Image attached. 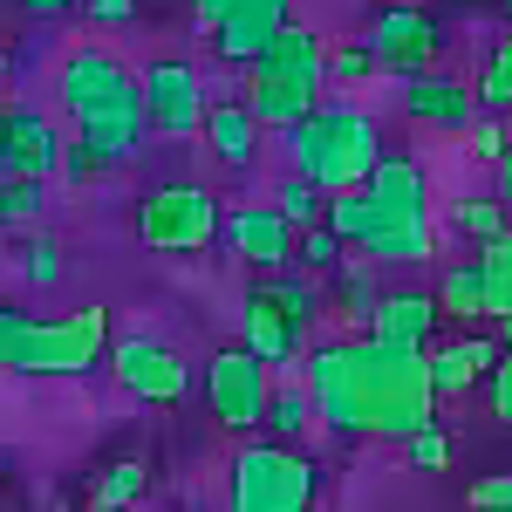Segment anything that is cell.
I'll return each instance as SVG.
<instances>
[{
	"mask_svg": "<svg viewBox=\"0 0 512 512\" xmlns=\"http://www.w3.org/2000/svg\"><path fill=\"white\" fill-rule=\"evenodd\" d=\"M424 362H431V390H437V403H451V396H472L478 362H472V349H465V335H458V342H444V349H424Z\"/></svg>",
	"mask_w": 512,
	"mask_h": 512,
	"instance_id": "cell-22",
	"label": "cell"
},
{
	"mask_svg": "<svg viewBox=\"0 0 512 512\" xmlns=\"http://www.w3.org/2000/svg\"><path fill=\"white\" fill-rule=\"evenodd\" d=\"M137 0H89V21H130Z\"/></svg>",
	"mask_w": 512,
	"mask_h": 512,
	"instance_id": "cell-39",
	"label": "cell"
},
{
	"mask_svg": "<svg viewBox=\"0 0 512 512\" xmlns=\"http://www.w3.org/2000/svg\"><path fill=\"white\" fill-rule=\"evenodd\" d=\"M205 144H212V158L226 164V171H246V164L260 158V123L246 117V103H205Z\"/></svg>",
	"mask_w": 512,
	"mask_h": 512,
	"instance_id": "cell-19",
	"label": "cell"
},
{
	"mask_svg": "<svg viewBox=\"0 0 512 512\" xmlns=\"http://www.w3.org/2000/svg\"><path fill=\"white\" fill-rule=\"evenodd\" d=\"M321 465L294 444H246L226 478V512H315Z\"/></svg>",
	"mask_w": 512,
	"mask_h": 512,
	"instance_id": "cell-8",
	"label": "cell"
},
{
	"mask_svg": "<svg viewBox=\"0 0 512 512\" xmlns=\"http://www.w3.org/2000/svg\"><path fill=\"white\" fill-rule=\"evenodd\" d=\"M403 451H410V465H417V472H444V465H451V437L437 431V424H431V431H417Z\"/></svg>",
	"mask_w": 512,
	"mask_h": 512,
	"instance_id": "cell-34",
	"label": "cell"
},
{
	"mask_svg": "<svg viewBox=\"0 0 512 512\" xmlns=\"http://www.w3.org/2000/svg\"><path fill=\"white\" fill-rule=\"evenodd\" d=\"M342 253H349V246L328 233V226H315V233L294 239V260H308V274H328V267H342Z\"/></svg>",
	"mask_w": 512,
	"mask_h": 512,
	"instance_id": "cell-31",
	"label": "cell"
},
{
	"mask_svg": "<svg viewBox=\"0 0 512 512\" xmlns=\"http://www.w3.org/2000/svg\"><path fill=\"white\" fill-rule=\"evenodd\" d=\"M226 7H233V0H198V7H192L198 28H219V21H226Z\"/></svg>",
	"mask_w": 512,
	"mask_h": 512,
	"instance_id": "cell-40",
	"label": "cell"
},
{
	"mask_svg": "<svg viewBox=\"0 0 512 512\" xmlns=\"http://www.w3.org/2000/svg\"><path fill=\"white\" fill-rule=\"evenodd\" d=\"M451 226L465 239H478V246H492V239H506L512 226H506V205L499 198H458L451 205Z\"/></svg>",
	"mask_w": 512,
	"mask_h": 512,
	"instance_id": "cell-25",
	"label": "cell"
},
{
	"mask_svg": "<svg viewBox=\"0 0 512 512\" xmlns=\"http://www.w3.org/2000/svg\"><path fill=\"white\" fill-rule=\"evenodd\" d=\"M315 287L308 274H267L253 294H246V308H239V349L253 355L260 369H280V362H301L308 349V328H315Z\"/></svg>",
	"mask_w": 512,
	"mask_h": 512,
	"instance_id": "cell-6",
	"label": "cell"
},
{
	"mask_svg": "<svg viewBox=\"0 0 512 512\" xmlns=\"http://www.w3.org/2000/svg\"><path fill=\"white\" fill-rule=\"evenodd\" d=\"M506 7H512V0H506Z\"/></svg>",
	"mask_w": 512,
	"mask_h": 512,
	"instance_id": "cell-45",
	"label": "cell"
},
{
	"mask_svg": "<svg viewBox=\"0 0 512 512\" xmlns=\"http://www.w3.org/2000/svg\"><path fill=\"white\" fill-rule=\"evenodd\" d=\"M267 431H274L280 444H294V437L308 431V396H301V390H280V396H267Z\"/></svg>",
	"mask_w": 512,
	"mask_h": 512,
	"instance_id": "cell-29",
	"label": "cell"
},
{
	"mask_svg": "<svg viewBox=\"0 0 512 512\" xmlns=\"http://www.w3.org/2000/svg\"><path fill=\"white\" fill-rule=\"evenodd\" d=\"M321 226L355 246V253H369L376 267H417V260H431V212H390V205H376L369 192H342L328 198V212H321Z\"/></svg>",
	"mask_w": 512,
	"mask_h": 512,
	"instance_id": "cell-7",
	"label": "cell"
},
{
	"mask_svg": "<svg viewBox=\"0 0 512 512\" xmlns=\"http://www.w3.org/2000/svg\"><path fill=\"white\" fill-rule=\"evenodd\" d=\"M110 355V308H69V315H28L0 301V369L14 376H89Z\"/></svg>",
	"mask_w": 512,
	"mask_h": 512,
	"instance_id": "cell-4",
	"label": "cell"
},
{
	"mask_svg": "<svg viewBox=\"0 0 512 512\" xmlns=\"http://www.w3.org/2000/svg\"><path fill=\"white\" fill-rule=\"evenodd\" d=\"M110 369H117V383L137 403H185V390H192L185 355L164 349L158 335H123V342H110Z\"/></svg>",
	"mask_w": 512,
	"mask_h": 512,
	"instance_id": "cell-13",
	"label": "cell"
},
{
	"mask_svg": "<svg viewBox=\"0 0 512 512\" xmlns=\"http://www.w3.org/2000/svg\"><path fill=\"white\" fill-rule=\"evenodd\" d=\"M437 321H492L485 315V274H478V260H458V267H444L437 280Z\"/></svg>",
	"mask_w": 512,
	"mask_h": 512,
	"instance_id": "cell-21",
	"label": "cell"
},
{
	"mask_svg": "<svg viewBox=\"0 0 512 512\" xmlns=\"http://www.w3.org/2000/svg\"><path fill=\"white\" fill-rule=\"evenodd\" d=\"M280 151H287L301 185H315L321 198H342V192L369 185V171L383 164V137H376V123L362 117V110L321 103L294 130H280Z\"/></svg>",
	"mask_w": 512,
	"mask_h": 512,
	"instance_id": "cell-3",
	"label": "cell"
},
{
	"mask_svg": "<svg viewBox=\"0 0 512 512\" xmlns=\"http://www.w3.org/2000/svg\"><path fill=\"white\" fill-rule=\"evenodd\" d=\"M369 69H376V55H369V41H349V48H335V55H328V76H342V82L369 76Z\"/></svg>",
	"mask_w": 512,
	"mask_h": 512,
	"instance_id": "cell-38",
	"label": "cell"
},
{
	"mask_svg": "<svg viewBox=\"0 0 512 512\" xmlns=\"http://www.w3.org/2000/svg\"><path fill=\"white\" fill-rule=\"evenodd\" d=\"M478 274H485V315L512 321V233L478 246Z\"/></svg>",
	"mask_w": 512,
	"mask_h": 512,
	"instance_id": "cell-23",
	"label": "cell"
},
{
	"mask_svg": "<svg viewBox=\"0 0 512 512\" xmlns=\"http://www.w3.org/2000/svg\"><path fill=\"white\" fill-rule=\"evenodd\" d=\"M478 110H512V41L492 48V62H485V76H478Z\"/></svg>",
	"mask_w": 512,
	"mask_h": 512,
	"instance_id": "cell-27",
	"label": "cell"
},
{
	"mask_svg": "<svg viewBox=\"0 0 512 512\" xmlns=\"http://www.w3.org/2000/svg\"><path fill=\"white\" fill-rule=\"evenodd\" d=\"M267 396H274L267 369L239 349V342L205 362V410H212V424H219V431L253 437L260 424H267Z\"/></svg>",
	"mask_w": 512,
	"mask_h": 512,
	"instance_id": "cell-10",
	"label": "cell"
},
{
	"mask_svg": "<svg viewBox=\"0 0 512 512\" xmlns=\"http://www.w3.org/2000/svg\"><path fill=\"white\" fill-rule=\"evenodd\" d=\"M369 342L424 355L437 342V301H431V294H383L376 315H369Z\"/></svg>",
	"mask_w": 512,
	"mask_h": 512,
	"instance_id": "cell-18",
	"label": "cell"
},
{
	"mask_svg": "<svg viewBox=\"0 0 512 512\" xmlns=\"http://www.w3.org/2000/svg\"><path fill=\"white\" fill-rule=\"evenodd\" d=\"M472 512H512V472L472 478Z\"/></svg>",
	"mask_w": 512,
	"mask_h": 512,
	"instance_id": "cell-35",
	"label": "cell"
},
{
	"mask_svg": "<svg viewBox=\"0 0 512 512\" xmlns=\"http://www.w3.org/2000/svg\"><path fill=\"white\" fill-rule=\"evenodd\" d=\"M274 212L294 226V233H315L321 212H328V198H321L315 185H301V178H287V185H280V198H274Z\"/></svg>",
	"mask_w": 512,
	"mask_h": 512,
	"instance_id": "cell-26",
	"label": "cell"
},
{
	"mask_svg": "<svg viewBox=\"0 0 512 512\" xmlns=\"http://www.w3.org/2000/svg\"><path fill=\"white\" fill-rule=\"evenodd\" d=\"M499 328H506V342H499V349H506V355H512V321H499Z\"/></svg>",
	"mask_w": 512,
	"mask_h": 512,
	"instance_id": "cell-44",
	"label": "cell"
},
{
	"mask_svg": "<svg viewBox=\"0 0 512 512\" xmlns=\"http://www.w3.org/2000/svg\"><path fill=\"white\" fill-rule=\"evenodd\" d=\"M21 7H28V14H69L76 0H21Z\"/></svg>",
	"mask_w": 512,
	"mask_h": 512,
	"instance_id": "cell-42",
	"label": "cell"
},
{
	"mask_svg": "<svg viewBox=\"0 0 512 512\" xmlns=\"http://www.w3.org/2000/svg\"><path fill=\"white\" fill-rule=\"evenodd\" d=\"M7 69H14V55H7V48H0V82H7Z\"/></svg>",
	"mask_w": 512,
	"mask_h": 512,
	"instance_id": "cell-43",
	"label": "cell"
},
{
	"mask_svg": "<svg viewBox=\"0 0 512 512\" xmlns=\"http://www.w3.org/2000/svg\"><path fill=\"white\" fill-rule=\"evenodd\" d=\"M144 485H151V472H144L137 458H117L110 472L96 478V492H89V506H96V512H130L137 499H144Z\"/></svg>",
	"mask_w": 512,
	"mask_h": 512,
	"instance_id": "cell-24",
	"label": "cell"
},
{
	"mask_svg": "<svg viewBox=\"0 0 512 512\" xmlns=\"http://www.w3.org/2000/svg\"><path fill=\"white\" fill-rule=\"evenodd\" d=\"M41 185H21V178H0V226H14V233H28L41 219Z\"/></svg>",
	"mask_w": 512,
	"mask_h": 512,
	"instance_id": "cell-28",
	"label": "cell"
},
{
	"mask_svg": "<svg viewBox=\"0 0 512 512\" xmlns=\"http://www.w3.org/2000/svg\"><path fill=\"white\" fill-rule=\"evenodd\" d=\"M21 274H28V287H55V280H62V246L48 233H35L21 246Z\"/></svg>",
	"mask_w": 512,
	"mask_h": 512,
	"instance_id": "cell-30",
	"label": "cell"
},
{
	"mask_svg": "<svg viewBox=\"0 0 512 512\" xmlns=\"http://www.w3.org/2000/svg\"><path fill=\"white\" fill-rule=\"evenodd\" d=\"M55 96H62V117L76 130V144L103 171H117L144 151V82L103 41H76L55 62Z\"/></svg>",
	"mask_w": 512,
	"mask_h": 512,
	"instance_id": "cell-2",
	"label": "cell"
},
{
	"mask_svg": "<svg viewBox=\"0 0 512 512\" xmlns=\"http://www.w3.org/2000/svg\"><path fill=\"white\" fill-rule=\"evenodd\" d=\"M506 144H512V137H506V123H499V117H472V158L499 164V158H506Z\"/></svg>",
	"mask_w": 512,
	"mask_h": 512,
	"instance_id": "cell-36",
	"label": "cell"
},
{
	"mask_svg": "<svg viewBox=\"0 0 512 512\" xmlns=\"http://www.w3.org/2000/svg\"><path fill=\"white\" fill-rule=\"evenodd\" d=\"M485 403H492L499 431H512V355H499V362L485 369Z\"/></svg>",
	"mask_w": 512,
	"mask_h": 512,
	"instance_id": "cell-33",
	"label": "cell"
},
{
	"mask_svg": "<svg viewBox=\"0 0 512 512\" xmlns=\"http://www.w3.org/2000/svg\"><path fill=\"white\" fill-rule=\"evenodd\" d=\"M362 192L376 198V205H390V212H431V178H424L417 158H383Z\"/></svg>",
	"mask_w": 512,
	"mask_h": 512,
	"instance_id": "cell-20",
	"label": "cell"
},
{
	"mask_svg": "<svg viewBox=\"0 0 512 512\" xmlns=\"http://www.w3.org/2000/svg\"><path fill=\"white\" fill-rule=\"evenodd\" d=\"M403 110L417 123H431V130H472V117H478L472 89L458 76H444V69H424V76L403 82Z\"/></svg>",
	"mask_w": 512,
	"mask_h": 512,
	"instance_id": "cell-17",
	"label": "cell"
},
{
	"mask_svg": "<svg viewBox=\"0 0 512 512\" xmlns=\"http://www.w3.org/2000/svg\"><path fill=\"white\" fill-rule=\"evenodd\" d=\"M308 410L335 437H396L410 444L437 424L431 362L410 349H383L369 335L308 349Z\"/></svg>",
	"mask_w": 512,
	"mask_h": 512,
	"instance_id": "cell-1",
	"label": "cell"
},
{
	"mask_svg": "<svg viewBox=\"0 0 512 512\" xmlns=\"http://www.w3.org/2000/svg\"><path fill=\"white\" fill-rule=\"evenodd\" d=\"M369 55H376V69H390L396 82L424 76L437 55V21L424 14V7H383L376 21H369Z\"/></svg>",
	"mask_w": 512,
	"mask_h": 512,
	"instance_id": "cell-14",
	"label": "cell"
},
{
	"mask_svg": "<svg viewBox=\"0 0 512 512\" xmlns=\"http://www.w3.org/2000/svg\"><path fill=\"white\" fill-rule=\"evenodd\" d=\"M376 301H383V294H376V280L342 260V308H349V321H369V315H376Z\"/></svg>",
	"mask_w": 512,
	"mask_h": 512,
	"instance_id": "cell-32",
	"label": "cell"
},
{
	"mask_svg": "<svg viewBox=\"0 0 512 512\" xmlns=\"http://www.w3.org/2000/svg\"><path fill=\"white\" fill-rule=\"evenodd\" d=\"M55 171H62L69 185H96V178H103V164L89 158L82 144H69V137H62V158H55Z\"/></svg>",
	"mask_w": 512,
	"mask_h": 512,
	"instance_id": "cell-37",
	"label": "cell"
},
{
	"mask_svg": "<svg viewBox=\"0 0 512 512\" xmlns=\"http://www.w3.org/2000/svg\"><path fill=\"white\" fill-rule=\"evenodd\" d=\"M137 239L151 253H205L219 239V198L205 185H151L137 198Z\"/></svg>",
	"mask_w": 512,
	"mask_h": 512,
	"instance_id": "cell-9",
	"label": "cell"
},
{
	"mask_svg": "<svg viewBox=\"0 0 512 512\" xmlns=\"http://www.w3.org/2000/svg\"><path fill=\"white\" fill-rule=\"evenodd\" d=\"M280 28H287V0H233L226 21L212 28V35H219V62H226V69H246Z\"/></svg>",
	"mask_w": 512,
	"mask_h": 512,
	"instance_id": "cell-16",
	"label": "cell"
},
{
	"mask_svg": "<svg viewBox=\"0 0 512 512\" xmlns=\"http://www.w3.org/2000/svg\"><path fill=\"white\" fill-rule=\"evenodd\" d=\"M219 233H226V246H233L239 260H253L260 274H287L294 267V226L280 219L274 205H239L233 219H219Z\"/></svg>",
	"mask_w": 512,
	"mask_h": 512,
	"instance_id": "cell-15",
	"label": "cell"
},
{
	"mask_svg": "<svg viewBox=\"0 0 512 512\" xmlns=\"http://www.w3.org/2000/svg\"><path fill=\"white\" fill-rule=\"evenodd\" d=\"M321 82H328V41L301 21H287L246 62V117L260 130H294L308 110H321Z\"/></svg>",
	"mask_w": 512,
	"mask_h": 512,
	"instance_id": "cell-5",
	"label": "cell"
},
{
	"mask_svg": "<svg viewBox=\"0 0 512 512\" xmlns=\"http://www.w3.org/2000/svg\"><path fill=\"white\" fill-rule=\"evenodd\" d=\"M499 205H512V144H506V158H499Z\"/></svg>",
	"mask_w": 512,
	"mask_h": 512,
	"instance_id": "cell-41",
	"label": "cell"
},
{
	"mask_svg": "<svg viewBox=\"0 0 512 512\" xmlns=\"http://www.w3.org/2000/svg\"><path fill=\"white\" fill-rule=\"evenodd\" d=\"M144 130L164 137V144H185L198 137V123H205V82L185 55H158V62H144Z\"/></svg>",
	"mask_w": 512,
	"mask_h": 512,
	"instance_id": "cell-11",
	"label": "cell"
},
{
	"mask_svg": "<svg viewBox=\"0 0 512 512\" xmlns=\"http://www.w3.org/2000/svg\"><path fill=\"white\" fill-rule=\"evenodd\" d=\"M62 158V130L48 110L35 103H0V178H21V185H48Z\"/></svg>",
	"mask_w": 512,
	"mask_h": 512,
	"instance_id": "cell-12",
	"label": "cell"
}]
</instances>
